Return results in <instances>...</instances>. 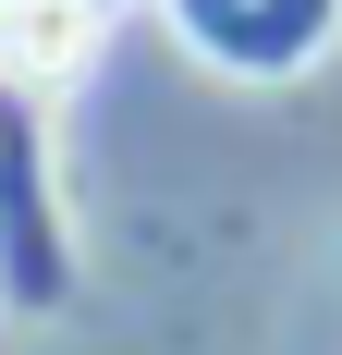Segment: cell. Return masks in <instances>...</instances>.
I'll return each mask as SVG.
<instances>
[{
	"instance_id": "obj_2",
	"label": "cell",
	"mask_w": 342,
	"mask_h": 355,
	"mask_svg": "<svg viewBox=\"0 0 342 355\" xmlns=\"http://www.w3.org/2000/svg\"><path fill=\"white\" fill-rule=\"evenodd\" d=\"M98 25H110V0H0V73L12 86H62V73H86Z\"/></svg>"
},
{
	"instance_id": "obj_1",
	"label": "cell",
	"mask_w": 342,
	"mask_h": 355,
	"mask_svg": "<svg viewBox=\"0 0 342 355\" xmlns=\"http://www.w3.org/2000/svg\"><path fill=\"white\" fill-rule=\"evenodd\" d=\"M171 37L244 86H281L342 37V0H171Z\"/></svg>"
}]
</instances>
